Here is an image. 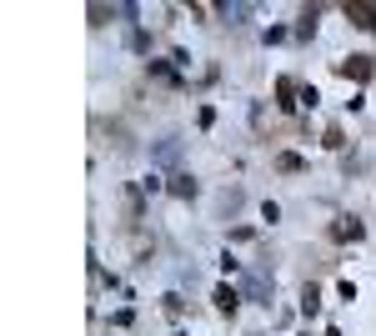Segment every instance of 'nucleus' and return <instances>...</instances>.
I'll use <instances>...</instances> for the list:
<instances>
[{"mask_svg":"<svg viewBox=\"0 0 376 336\" xmlns=\"http://www.w3.org/2000/svg\"><path fill=\"white\" fill-rule=\"evenodd\" d=\"M346 20H351L357 30H376V6H366V0H351V6H346Z\"/></svg>","mask_w":376,"mask_h":336,"instance_id":"obj_1","label":"nucleus"},{"mask_svg":"<svg viewBox=\"0 0 376 336\" xmlns=\"http://www.w3.org/2000/svg\"><path fill=\"white\" fill-rule=\"evenodd\" d=\"M346 80H371V71H376V60L371 55H351V60H341V66H337Z\"/></svg>","mask_w":376,"mask_h":336,"instance_id":"obj_2","label":"nucleus"},{"mask_svg":"<svg viewBox=\"0 0 376 336\" xmlns=\"http://www.w3.org/2000/svg\"><path fill=\"white\" fill-rule=\"evenodd\" d=\"M176 156H181V136H161L156 151H151V161H161V166H171Z\"/></svg>","mask_w":376,"mask_h":336,"instance_id":"obj_4","label":"nucleus"},{"mask_svg":"<svg viewBox=\"0 0 376 336\" xmlns=\"http://www.w3.org/2000/svg\"><path fill=\"white\" fill-rule=\"evenodd\" d=\"M221 15H226V20H231V26H241V20L251 15V6H221Z\"/></svg>","mask_w":376,"mask_h":336,"instance_id":"obj_11","label":"nucleus"},{"mask_svg":"<svg viewBox=\"0 0 376 336\" xmlns=\"http://www.w3.org/2000/svg\"><path fill=\"white\" fill-rule=\"evenodd\" d=\"M151 76H156V80H176V71L165 66V60H151Z\"/></svg>","mask_w":376,"mask_h":336,"instance_id":"obj_14","label":"nucleus"},{"mask_svg":"<svg viewBox=\"0 0 376 336\" xmlns=\"http://www.w3.org/2000/svg\"><path fill=\"white\" fill-rule=\"evenodd\" d=\"M171 196H196V181L191 176H171Z\"/></svg>","mask_w":376,"mask_h":336,"instance_id":"obj_8","label":"nucleus"},{"mask_svg":"<svg viewBox=\"0 0 376 336\" xmlns=\"http://www.w3.org/2000/svg\"><path fill=\"white\" fill-rule=\"evenodd\" d=\"M326 145H331V151H341V145H346V136H341V125H331V131H326Z\"/></svg>","mask_w":376,"mask_h":336,"instance_id":"obj_15","label":"nucleus"},{"mask_svg":"<svg viewBox=\"0 0 376 336\" xmlns=\"http://www.w3.org/2000/svg\"><path fill=\"white\" fill-rule=\"evenodd\" d=\"M316 306H321V291H316V286H306V291H301V311L311 317V311H316Z\"/></svg>","mask_w":376,"mask_h":336,"instance_id":"obj_9","label":"nucleus"},{"mask_svg":"<svg viewBox=\"0 0 376 336\" xmlns=\"http://www.w3.org/2000/svg\"><path fill=\"white\" fill-rule=\"evenodd\" d=\"M86 15H91V26H106V20H111V15H116V10H111V6H91V10H86Z\"/></svg>","mask_w":376,"mask_h":336,"instance_id":"obj_12","label":"nucleus"},{"mask_svg":"<svg viewBox=\"0 0 376 336\" xmlns=\"http://www.w3.org/2000/svg\"><path fill=\"white\" fill-rule=\"evenodd\" d=\"M311 30H316V6L301 10V35H311Z\"/></svg>","mask_w":376,"mask_h":336,"instance_id":"obj_13","label":"nucleus"},{"mask_svg":"<svg viewBox=\"0 0 376 336\" xmlns=\"http://www.w3.org/2000/svg\"><path fill=\"white\" fill-rule=\"evenodd\" d=\"M331 236H337V241H357V236H361V221H337Z\"/></svg>","mask_w":376,"mask_h":336,"instance_id":"obj_6","label":"nucleus"},{"mask_svg":"<svg viewBox=\"0 0 376 336\" xmlns=\"http://www.w3.org/2000/svg\"><path fill=\"white\" fill-rule=\"evenodd\" d=\"M246 297L261 301V306H271V281H266V271H246Z\"/></svg>","mask_w":376,"mask_h":336,"instance_id":"obj_3","label":"nucleus"},{"mask_svg":"<svg viewBox=\"0 0 376 336\" xmlns=\"http://www.w3.org/2000/svg\"><path fill=\"white\" fill-rule=\"evenodd\" d=\"M276 171H301V156L296 151H281L276 156Z\"/></svg>","mask_w":376,"mask_h":336,"instance_id":"obj_10","label":"nucleus"},{"mask_svg":"<svg viewBox=\"0 0 376 336\" xmlns=\"http://www.w3.org/2000/svg\"><path fill=\"white\" fill-rule=\"evenodd\" d=\"M291 96H296V80H291V76H281V80H276V100H281V111H291V106H296Z\"/></svg>","mask_w":376,"mask_h":336,"instance_id":"obj_5","label":"nucleus"},{"mask_svg":"<svg viewBox=\"0 0 376 336\" xmlns=\"http://www.w3.org/2000/svg\"><path fill=\"white\" fill-rule=\"evenodd\" d=\"M236 301H241V297H236L231 286H216V306L226 311V317H231V311H236Z\"/></svg>","mask_w":376,"mask_h":336,"instance_id":"obj_7","label":"nucleus"}]
</instances>
